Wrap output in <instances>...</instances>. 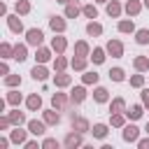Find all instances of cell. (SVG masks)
Returning <instances> with one entry per match:
<instances>
[{
	"mask_svg": "<svg viewBox=\"0 0 149 149\" xmlns=\"http://www.w3.org/2000/svg\"><path fill=\"white\" fill-rule=\"evenodd\" d=\"M56 2H61V5H68V2H72V0H56Z\"/></svg>",
	"mask_w": 149,
	"mask_h": 149,
	"instance_id": "obj_52",
	"label": "cell"
},
{
	"mask_svg": "<svg viewBox=\"0 0 149 149\" xmlns=\"http://www.w3.org/2000/svg\"><path fill=\"white\" fill-rule=\"evenodd\" d=\"M0 58H2V61H7V58H14V44H9V42H2V44H0Z\"/></svg>",
	"mask_w": 149,
	"mask_h": 149,
	"instance_id": "obj_36",
	"label": "cell"
},
{
	"mask_svg": "<svg viewBox=\"0 0 149 149\" xmlns=\"http://www.w3.org/2000/svg\"><path fill=\"white\" fill-rule=\"evenodd\" d=\"M81 14H84L86 19H98V7H95L93 2H88V5L81 7Z\"/></svg>",
	"mask_w": 149,
	"mask_h": 149,
	"instance_id": "obj_38",
	"label": "cell"
},
{
	"mask_svg": "<svg viewBox=\"0 0 149 149\" xmlns=\"http://www.w3.org/2000/svg\"><path fill=\"white\" fill-rule=\"evenodd\" d=\"M105 49H107V54H109L112 58H121V56H123V42H121V40H109Z\"/></svg>",
	"mask_w": 149,
	"mask_h": 149,
	"instance_id": "obj_4",
	"label": "cell"
},
{
	"mask_svg": "<svg viewBox=\"0 0 149 149\" xmlns=\"http://www.w3.org/2000/svg\"><path fill=\"white\" fill-rule=\"evenodd\" d=\"M26 126H28V130H30L35 137H42V135L47 133V123H44V119H42V121H37V119H30Z\"/></svg>",
	"mask_w": 149,
	"mask_h": 149,
	"instance_id": "obj_7",
	"label": "cell"
},
{
	"mask_svg": "<svg viewBox=\"0 0 149 149\" xmlns=\"http://www.w3.org/2000/svg\"><path fill=\"white\" fill-rule=\"evenodd\" d=\"M105 12H107V16L119 19V16H121V12H123V7H121V2H119V0H109V2H107V7H105Z\"/></svg>",
	"mask_w": 149,
	"mask_h": 149,
	"instance_id": "obj_17",
	"label": "cell"
},
{
	"mask_svg": "<svg viewBox=\"0 0 149 149\" xmlns=\"http://www.w3.org/2000/svg\"><path fill=\"white\" fill-rule=\"evenodd\" d=\"M58 147H61V142L56 137H44L42 140V149H58Z\"/></svg>",
	"mask_w": 149,
	"mask_h": 149,
	"instance_id": "obj_44",
	"label": "cell"
},
{
	"mask_svg": "<svg viewBox=\"0 0 149 149\" xmlns=\"http://www.w3.org/2000/svg\"><path fill=\"white\" fill-rule=\"evenodd\" d=\"M142 86H144V74H142V72L133 74V77H130V88H142Z\"/></svg>",
	"mask_w": 149,
	"mask_h": 149,
	"instance_id": "obj_43",
	"label": "cell"
},
{
	"mask_svg": "<svg viewBox=\"0 0 149 149\" xmlns=\"http://www.w3.org/2000/svg\"><path fill=\"white\" fill-rule=\"evenodd\" d=\"M142 5H144V7H147V9H149V0H142Z\"/></svg>",
	"mask_w": 149,
	"mask_h": 149,
	"instance_id": "obj_53",
	"label": "cell"
},
{
	"mask_svg": "<svg viewBox=\"0 0 149 149\" xmlns=\"http://www.w3.org/2000/svg\"><path fill=\"white\" fill-rule=\"evenodd\" d=\"M68 68V58L63 56V54H56V58H54V70L56 72H63Z\"/></svg>",
	"mask_w": 149,
	"mask_h": 149,
	"instance_id": "obj_39",
	"label": "cell"
},
{
	"mask_svg": "<svg viewBox=\"0 0 149 149\" xmlns=\"http://www.w3.org/2000/svg\"><path fill=\"white\" fill-rule=\"evenodd\" d=\"M72 130H77V133H91V123H88V119H84V116H72Z\"/></svg>",
	"mask_w": 149,
	"mask_h": 149,
	"instance_id": "obj_10",
	"label": "cell"
},
{
	"mask_svg": "<svg viewBox=\"0 0 149 149\" xmlns=\"http://www.w3.org/2000/svg\"><path fill=\"white\" fill-rule=\"evenodd\" d=\"M9 142H12V140H7V137H0V149H7V147H9Z\"/></svg>",
	"mask_w": 149,
	"mask_h": 149,
	"instance_id": "obj_50",
	"label": "cell"
},
{
	"mask_svg": "<svg viewBox=\"0 0 149 149\" xmlns=\"http://www.w3.org/2000/svg\"><path fill=\"white\" fill-rule=\"evenodd\" d=\"M74 56H91V47H88V42L86 40H79V42H74Z\"/></svg>",
	"mask_w": 149,
	"mask_h": 149,
	"instance_id": "obj_27",
	"label": "cell"
},
{
	"mask_svg": "<svg viewBox=\"0 0 149 149\" xmlns=\"http://www.w3.org/2000/svg\"><path fill=\"white\" fill-rule=\"evenodd\" d=\"M26 42L30 44V47H42V42H44V33L40 30V28H28L26 30Z\"/></svg>",
	"mask_w": 149,
	"mask_h": 149,
	"instance_id": "obj_2",
	"label": "cell"
},
{
	"mask_svg": "<svg viewBox=\"0 0 149 149\" xmlns=\"http://www.w3.org/2000/svg\"><path fill=\"white\" fill-rule=\"evenodd\" d=\"M126 112H114V114H109V126H114V128H123L126 126Z\"/></svg>",
	"mask_w": 149,
	"mask_h": 149,
	"instance_id": "obj_25",
	"label": "cell"
},
{
	"mask_svg": "<svg viewBox=\"0 0 149 149\" xmlns=\"http://www.w3.org/2000/svg\"><path fill=\"white\" fill-rule=\"evenodd\" d=\"M121 137H123V142H137V140H140V128H137L135 123H126Z\"/></svg>",
	"mask_w": 149,
	"mask_h": 149,
	"instance_id": "obj_3",
	"label": "cell"
},
{
	"mask_svg": "<svg viewBox=\"0 0 149 149\" xmlns=\"http://www.w3.org/2000/svg\"><path fill=\"white\" fill-rule=\"evenodd\" d=\"M51 49H54V54H65L68 40L63 37V33H56V37H51Z\"/></svg>",
	"mask_w": 149,
	"mask_h": 149,
	"instance_id": "obj_9",
	"label": "cell"
},
{
	"mask_svg": "<svg viewBox=\"0 0 149 149\" xmlns=\"http://www.w3.org/2000/svg\"><path fill=\"white\" fill-rule=\"evenodd\" d=\"M54 84H56V88H68L70 84H72V77L63 70V72H56L54 74Z\"/></svg>",
	"mask_w": 149,
	"mask_h": 149,
	"instance_id": "obj_15",
	"label": "cell"
},
{
	"mask_svg": "<svg viewBox=\"0 0 149 149\" xmlns=\"http://www.w3.org/2000/svg\"><path fill=\"white\" fill-rule=\"evenodd\" d=\"M23 147H26V149H42V144H37V140H28Z\"/></svg>",
	"mask_w": 149,
	"mask_h": 149,
	"instance_id": "obj_47",
	"label": "cell"
},
{
	"mask_svg": "<svg viewBox=\"0 0 149 149\" xmlns=\"http://www.w3.org/2000/svg\"><path fill=\"white\" fill-rule=\"evenodd\" d=\"M70 100H72V105H79V102H84V100H86V84H81V86H74V88L70 91Z\"/></svg>",
	"mask_w": 149,
	"mask_h": 149,
	"instance_id": "obj_11",
	"label": "cell"
},
{
	"mask_svg": "<svg viewBox=\"0 0 149 149\" xmlns=\"http://www.w3.org/2000/svg\"><path fill=\"white\" fill-rule=\"evenodd\" d=\"M42 119H44L47 126H58V123H61V114H58L56 107H51V109H42Z\"/></svg>",
	"mask_w": 149,
	"mask_h": 149,
	"instance_id": "obj_6",
	"label": "cell"
},
{
	"mask_svg": "<svg viewBox=\"0 0 149 149\" xmlns=\"http://www.w3.org/2000/svg\"><path fill=\"white\" fill-rule=\"evenodd\" d=\"M70 102H72V100H70V95H68V93H54V95H51V107H56L58 112H61V109H65Z\"/></svg>",
	"mask_w": 149,
	"mask_h": 149,
	"instance_id": "obj_5",
	"label": "cell"
},
{
	"mask_svg": "<svg viewBox=\"0 0 149 149\" xmlns=\"http://www.w3.org/2000/svg\"><path fill=\"white\" fill-rule=\"evenodd\" d=\"M7 116H9L12 126H23V123H28V121H26V114L19 112V107H14L12 112H7Z\"/></svg>",
	"mask_w": 149,
	"mask_h": 149,
	"instance_id": "obj_23",
	"label": "cell"
},
{
	"mask_svg": "<svg viewBox=\"0 0 149 149\" xmlns=\"http://www.w3.org/2000/svg\"><path fill=\"white\" fill-rule=\"evenodd\" d=\"M9 126H12V121H9L7 112H2V114H0V130H7Z\"/></svg>",
	"mask_w": 149,
	"mask_h": 149,
	"instance_id": "obj_45",
	"label": "cell"
},
{
	"mask_svg": "<svg viewBox=\"0 0 149 149\" xmlns=\"http://www.w3.org/2000/svg\"><path fill=\"white\" fill-rule=\"evenodd\" d=\"M93 100H95L98 105L109 102V91H107L105 86H95V88H93Z\"/></svg>",
	"mask_w": 149,
	"mask_h": 149,
	"instance_id": "obj_21",
	"label": "cell"
},
{
	"mask_svg": "<svg viewBox=\"0 0 149 149\" xmlns=\"http://www.w3.org/2000/svg\"><path fill=\"white\" fill-rule=\"evenodd\" d=\"M0 74H9V65H7L5 61L0 63Z\"/></svg>",
	"mask_w": 149,
	"mask_h": 149,
	"instance_id": "obj_49",
	"label": "cell"
},
{
	"mask_svg": "<svg viewBox=\"0 0 149 149\" xmlns=\"http://www.w3.org/2000/svg\"><path fill=\"white\" fill-rule=\"evenodd\" d=\"M135 42H137V44H149V28L135 30Z\"/></svg>",
	"mask_w": 149,
	"mask_h": 149,
	"instance_id": "obj_41",
	"label": "cell"
},
{
	"mask_svg": "<svg viewBox=\"0 0 149 149\" xmlns=\"http://www.w3.org/2000/svg\"><path fill=\"white\" fill-rule=\"evenodd\" d=\"M81 144H84V133H77V130H70L65 135V140H63V147L65 149H77Z\"/></svg>",
	"mask_w": 149,
	"mask_h": 149,
	"instance_id": "obj_1",
	"label": "cell"
},
{
	"mask_svg": "<svg viewBox=\"0 0 149 149\" xmlns=\"http://www.w3.org/2000/svg\"><path fill=\"white\" fill-rule=\"evenodd\" d=\"M51 54H54L51 47H37L35 49V61L37 63H49L51 61Z\"/></svg>",
	"mask_w": 149,
	"mask_h": 149,
	"instance_id": "obj_13",
	"label": "cell"
},
{
	"mask_svg": "<svg viewBox=\"0 0 149 149\" xmlns=\"http://www.w3.org/2000/svg\"><path fill=\"white\" fill-rule=\"evenodd\" d=\"M5 100H7V105H12V107H19V105L23 102V95H21L16 88H9V91H7V95H5Z\"/></svg>",
	"mask_w": 149,
	"mask_h": 149,
	"instance_id": "obj_22",
	"label": "cell"
},
{
	"mask_svg": "<svg viewBox=\"0 0 149 149\" xmlns=\"http://www.w3.org/2000/svg\"><path fill=\"white\" fill-rule=\"evenodd\" d=\"M30 77H33L35 81H47V77H49V70L44 68V63H37V65L30 70Z\"/></svg>",
	"mask_w": 149,
	"mask_h": 149,
	"instance_id": "obj_14",
	"label": "cell"
},
{
	"mask_svg": "<svg viewBox=\"0 0 149 149\" xmlns=\"http://www.w3.org/2000/svg\"><path fill=\"white\" fill-rule=\"evenodd\" d=\"M116 28H119V33H126V35L135 33V23H133V19H121V21L116 23Z\"/></svg>",
	"mask_w": 149,
	"mask_h": 149,
	"instance_id": "obj_34",
	"label": "cell"
},
{
	"mask_svg": "<svg viewBox=\"0 0 149 149\" xmlns=\"http://www.w3.org/2000/svg\"><path fill=\"white\" fill-rule=\"evenodd\" d=\"M137 147H140V149H149V137H142V140H137Z\"/></svg>",
	"mask_w": 149,
	"mask_h": 149,
	"instance_id": "obj_48",
	"label": "cell"
},
{
	"mask_svg": "<svg viewBox=\"0 0 149 149\" xmlns=\"http://www.w3.org/2000/svg\"><path fill=\"white\" fill-rule=\"evenodd\" d=\"M144 130H147V135H149V123H147V128H144Z\"/></svg>",
	"mask_w": 149,
	"mask_h": 149,
	"instance_id": "obj_55",
	"label": "cell"
},
{
	"mask_svg": "<svg viewBox=\"0 0 149 149\" xmlns=\"http://www.w3.org/2000/svg\"><path fill=\"white\" fill-rule=\"evenodd\" d=\"M28 133L30 130H21V126H14V130H9V140L14 144H26L28 142Z\"/></svg>",
	"mask_w": 149,
	"mask_h": 149,
	"instance_id": "obj_8",
	"label": "cell"
},
{
	"mask_svg": "<svg viewBox=\"0 0 149 149\" xmlns=\"http://www.w3.org/2000/svg\"><path fill=\"white\" fill-rule=\"evenodd\" d=\"M91 133H93V137H95V140H105V137H107V133H109V128H107V123H93Z\"/></svg>",
	"mask_w": 149,
	"mask_h": 149,
	"instance_id": "obj_32",
	"label": "cell"
},
{
	"mask_svg": "<svg viewBox=\"0 0 149 149\" xmlns=\"http://www.w3.org/2000/svg\"><path fill=\"white\" fill-rule=\"evenodd\" d=\"M140 98H142V105H144V107H149V88H144V86H142Z\"/></svg>",
	"mask_w": 149,
	"mask_h": 149,
	"instance_id": "obj_46",
	"label": "cell"
},
{
	"mask_svg": "<svg viewBox=\"0 0 149 149\" xmlns=\"http://www.w3.org/2000/svg\"><path fill=\"white\" fill-rule=\"evenodd\" d=\"M26 58H28V42H26V44H19V42H16V44H14V61L23 63Z\"/></svg>",
	"mask_w": 149,
	"mask_h": 149,
	"instance_id": "obj_24",
	"label": "cell"
},
{
	"mask_svg": "<svg viewBox=\"0 0 149 149\" xmlns=\"http://www.w3.org/2000/svg\"><path fill=\"white\" fill-rule=\"evenodd\" d=\"M114 112H126V100L121 95H116V98L109 100V114H114Z\"/></svg>",
	"mask_w": 149,
	"mask_h": 149,
	"instance_id": "obj_31",
	"label": "cell"
},
{
	"mask_svg": "<svg viewBox=\"0 0 149 149\" xmlns=\"http://www.w3.org/2000/svg\"><path fill=\"white\" fill-rule=\"evenodd\" d=\"M142 114H144V105H130V109H126V116L130 121H137Z\"/></svg>",
	"mask_w": 149,
	"mask_h": 149,
	"instance_id": "obj_35",
	"label": "cell"
},
{
	"mask_svg": "<svg viewBox=\"0 0 149 149\" xmlns=\"http://www.w3.org/2000/svg\"><path fill=\"white\" fill-rule=\"evenodd\" d=\"M14 9H16V14L19 16H26V14H30V2L28 0H16V5H14Z\"/></svg>",
	"mask_w": 149,
	"mask_h": 149,
	"instance_id": "obj_37",
	"label": "cell"
},
{
	"mask_svg": "<svg viewBox=\"0 0 149 149\" xmlns=\"http://www.w3.org/2000/svg\"><path fill=\"white\" fill-rule=\"evenodd\" d=\"M0 16H7V5H5V2L0 5Z\"/></svg>",
	"mask_w": 149,
	"mask_h": 149,
	"instance_id": "obj_51",
	"label": "cell"
},
{
	"mask_svg": "<svg viewBox=\"0 0 149 149\" xmlns=\"http://www.w3.org/2000/svg\"><path fill=\"white\" fill-rule=\"evenodd\" d=\"M26 107H28L30 112H40V109H42V98H40V93H30V95L26 98Z\"/></svg>",
	"mask_w": 149,
	"mask_h": 149,
	"instance_id": "obj_18",
	"label": "cell"
},
{
	"mask_svg": "<svg viewBox=\"0 0 149 149\" xmlns=\"http://www.w3.org/2000/svg\"><path fill=\"white\" fill-rule=\"evenodd\" d=\"M105 54H107V49H102V47H95V49L91 51V56H88V58H91L95 65H102V63H105V58H107Z\"/></svg>",
	"mask_w": 149,
	"mask_h": 149,
	"instance_id": "obj_28",
	"label": "cell"
},
{
	"mask_svg": "<svg viewBox=\"0 0 149 149\" xmlns=\"http://www.w3.org/2000/svg\"><path fill=\"white\" fill-rule=\"evenodd\" d=\"M133 68L137 72H147L149 70V56H135L133 58Z\"/></svg>",
	"mask_w": 149,
	"mask_h": 149,
	"instance_id": "obj_33",
	"label": "cell"
},
{
	"mask_svg": "<svg viewBox=\"0 0 149 149\" xmlns=\"http://www.w3.org/2000/svg\"><path fill=\"white\" fill-rule=\"evenodd\" d=\"M79 14H81V5L77 0H72V2L65 5V19H77Z\"/></svg>",
	"mask_w": 149,
	"mask_h": 149,
	"instance_id": "obj_19",
	"label": "cell"
},
{
	"mask_svg": "<svg viewBox=\"0 0 149 149\" xmlns=\"http://www.w3.org/2000/svg\"><path fill=\"white\" fill-rule=\"evenodd\" d=\"M107 74H109V79H112V81H123V79H126V72H123V68H112Z\"/></svg>",
	"mask_w": 149,
	"mask_h": 149,
	"instance_id": "obj_42",
	"label": "cell"
},
{
	"mask_svg": "<svg viewBox=\"0 0 149 149\" xmlns=\"http://www.w3.org/2000/svg\"><path fill=\"white\" fill-rule=\"evenodd\" d=\"M86 65H88V58H86V56H74V58L70 61V68L77 70V72H84Z\"/></svg>",
	"mask_w": 149,
	"mask_h": 149,
	"instance_id": "obj_29",
	"label": "cell"
},
{
	"mask_svg": "<svg viewBox=\"0 0 149 149\" xmlns=\"http://www.w3.org/2000/svg\"><path fill=\"white\" fill-rule=\"evenodd\" d=\"M98 79H100V74L93 70H84V74H81V84H86V86H95Z\"/></svg>",
	"mask_w": 149,
	"mask_h": 149,
	"instance_id": "obj_30",
	"label": "cell"
},
{
	"mask_svg": "<svg viewBox=\"0 0 149 149\" xmlns=\"http://www.w3.org/2000/svg\"><path fill=\"white\" fill-rule=\"evenodd\" d=\"M142 2L140 0H126V5H123V12L128 14V16H137L140 12H142Z\"/></svg>",
	"mask_w": 149,
	"mask_h": 149,
	"instance_id": "obj_16",
	"label": "cell"
},
{
	"mask_svg": "<svg viewBox=\"0 0 149 149\" xmlns=\"http://www.w3.org/2000/svg\"><path fill=\"white\" fill-rule=\"evenodd\" d=\"M49 28H51L54 33H65L68 23H65L63 16H51V19H49Z\"/></svg>",
	"mask_w": 149,
	"mask_h": 149,
	"instance_id": "obj_20",
	"label": "cell"
},
{
	"mask_svg": "<svg viewBox=\"0 0 149 149\" xmlns=\"http://www.w3.org/2000/svg\"><path fill=\"white\" fill-rule=\"evenodd\" d=\"M95 2H102V5H107V2H109V0H95Z\"/></svg>",
	"mask_w": 149,
	"mask_h": 149,
	"instance_id": "obj_54",
	"label": "cell"
},
{
	"mask_svg": "<svg viewBox=\"0 0 149 149\" xmlns=\"http://www.w3.org/2000/svg\"><path fill=\"white\" fill-rule=\"evenodd\" d=\"M5 19H7V26H9V30H12V33H16V35H19V33H23V23H21L19 14H7Z\"/></svg>",
	"mask_w": 149,
	"mask_h": 149,
	"instance_id": "obj_12",
	"label": "cell"
},
{
	"mask_svg": "<svg viewBox=\"0 0 149 149\" xmlns=\"http://www.w3.org/2000/svg\"><path fill=\"white\" fill-rule=\"evenodd\" d=\"M86 35H91V37H100V35H102V26H100L95 19H91V21L86 23Z\"/></svg>",
	"mask_w": 149,
	"mask_h": 149,
	"instance_id": "obj_26",
	"label": "cell"
},
{
	"mask_svg": "<svg viewBox=\"0 0 149 149\" xmlns=\"http://www.w3.org/2000/svg\"><path fill=\"white\" fill-rule=\"evenodd\" d=\"M5 86L7 88H16V86H21V77L19 74H5Z\"/></svg>",
	"mask_w": 149,
	"mask_h": 149,
	"instance_id": "obj_40",
	"label": "cell"
}]
</instances>
